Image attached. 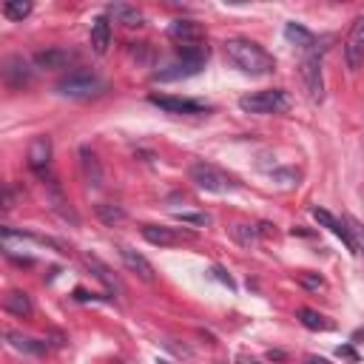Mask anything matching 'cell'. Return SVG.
I'll return each mask as SVG.
<instances>
[{"instance_id": "obj_4", "label": "cell", "mask_w": 364, "mask_h": 364, "mask_svg": "<svg viewBox=\"0 0 364 364\" xmlns=\"http://www.w3.org/2000/svg\"><path fill=\"white\" fill-rule=\"evenodd\" d=\"M57 92L63 97H72V100H85V97H97L105 92V80H100L92 72H74L66 80L57 83Z\"/></svg>"}, {"instance_id": "obj_28", "label": "cell", "mask_w": 364, "mask_h": 364, "mask_svg": "<svg viewBox=\"0 0 364 364\" xmlns=\"http://www.w3.org/2000/svg\"><path fill=\"white\" fill-rule=\"evenodd\" d=\"M347 228H350V233H353L356 253H361V256H364V225H361V222H356V220H347Z\"/></svg>"}, {"instance_id": "obj_29", "label": "cell", "mask_w": 364, "mask_h": 364, "mask_svg": "<svg viewBox=\"0 0 364 364\" xmlns=\"http://www.w3.org/2000/svg\"><path fill=\"white\" fill-rule=\"evenodd\" d=\"M177 220L180 222H188V225H200V228H205L211 222L208 213H177Z\"/></svg>"}, {"instance_id": "obj_10", "label": "cell", "mask_w": 364, "mask_h": 364, "mask_svg": "<svg viewBox=\"0 0 364 364\" xmlns=\"http://www.w3.org/2000/svg\"><path fill=\"white\" fill-rule=\"evenodd\" d=\"M205 66V60H191V57H180L174 60L171 66H165L162 72L154 74V80L160 83H174V80H185V77H194L200 74V69Z\"/></svg>"}, {"instance_id": "obj_16", "label": "cell", "mask_w": 364, "mask_h": 364, "mask_svg": "<svg viewBox=\"0 0 364 364\" xmlns=\"http://www.w3.org/2000/svg\"><path fill=\"white\" fill-rule=\"evenodd\" d=\"M72 60H74V54L66 49H46V52L34 54V66L37 69H66Z\"/></svg>"}, {"instance_id": "obj_19", "label": "cell", "mask_w": 364, "mask_h": 364, "mask_svg": "<svg viewBox=\"0 0 364 364\" xmlns=\"http://www.w3.org/2000/svg\"><path fill=\"white\" fill-rule=\"evenodd\" d=\"M142 239L151 242V245H157V248H168V245H174L180 237H177L174 228H165V225H142Z\"/></svg>"}, {"instance_id": "obj_9", "label": "cell", "mask_w": 364, "mask_h": 364, "mask_svg": "<svg viewBox=\"0 0 364 364\" xmlns=\"http://www.w3.org/2000/svg\"><path fill=\"white\" fill-rule=\"evenodd\" d=\"M52 154H54V148H52V137H34L29 142V168L34 171V174H46L49 165H52Z\"/></svg>"}, {"instance_id": "obj_7", "label": "cell", "mask_w": 364, "mask_h": 364, "mask_svg": "<svg viewBox=\"0 0 364 364\" xmlns=\"http://www.w3.org/2000/svg\"><path fill=\"white\" fill-rule=\"evenodd\" d=\"M83 262H85V268L92 270V276H94V279L105 285V290H111V293H117V296H122V293H125V285L120 282V276H117V273H114L109 265H105V262L100 259V256H94V253H85V256H83Z\"/></svg>"}, {"instance_id": "obj_22", "label": "cell", "mask_w": 364, "mask_h": 364, "mask_svg": "<svg viewBox=\"0 0 364 364\" xmlns=\"http://www.w3.org/2000/svg\"><path fill=\"white\" fill-rule=\"evenodd\" d=\"M231 237L237 239L242 248H253L256 242H259V228L245 225V222H237V225H231Z\"/></svg>"}, {"instance_id": "obj_32", "label": "cell", "mask_w": 364, "mask_h": 364, "mask_svg": "<svg viewBox=\"0 0 364 364\" xmlns=\"http://www.w3.org/2000/svg\"><path fill=\"white\" fill-rule=\"evenodd\" d=\"M308 364H330V361H328V358H319V356H310Z\"/></svg>"}, {"instance_id": "obj_14", "label": "cell", "mask_w": 364, "mask_h": 364, "mask_svg": "<svg viewBox=\"0 0 364 364\" xmlns=\"http://www.w3.org/2000/svg\"><path fill=\"white\" fill-rule=\"evenodd\" d=\"M168 37L177 40L180 46H188V43H200L202 29L194 23V20H174V23L168 26Z\"/></svg>"}, {"instance_id": "obj_5", "label": "cell", "mask_w": 364, "mask_h": 364, "mask_svg": "<svg viewBox=\"0 0 364 364\" xmlns=\"http://www.w3.org/2000/svg\"><path fill=\"white\" fill-rule=\"evenodd\" d=\"M302 83H305V89H308V97L313 103H322L325 97V80H322V60H319V54H310L305 57L302 63Z\"/></svg>"}, {"instance_id": "obj_23", "label": "cell", "mask_w": 364, "mask_h": 364, "mask_svg": "<svg viewBox=\"0 0 364 364\" xmlns=\"http://www.w3.org/2000/svg\"><path fill=\"white\" fill-rule=\"evenodd\" d=\"M296 316H299V322H302L308 330H330V328H333L322 313H316V310H310V308H299Z\"/></svg>"}, {"instance_id": "obj_25", "label": "cell", "mask_w": 364, "mask_h": 364, "mask_svg": "<svg viewBox=\"0 0 364 364\" xmlns=\"http://www.w3.org/2000/svg\"><path fill=\"white\" fill-rule=\"evenodd\" d=\"M97 217L105 222V225H120L122 220H125V211L120 208V205H111V202H100L97 205Z\"/></svg>"}, {"instance_id": "obj_13", "label": "cell", "mask_w": 364, "mask_h": 364, "mask_svg": "<svg viewBox=\"0 0 364 364\" xmlns=\"http://www.w3.org/2000/svg\"><path fill=\"white\" fill-rule=\"evenodd\" d=\"M34 77V72L29 69V63L23 57H9L3 63V80L9 89H23V85H29Z\"/></svg>"}, {"instance_id": "obj_33", "label": "cell", "mask_w": 364, "mask_h": 364, "mask_svg": "<svg viewBox=\"0 0 364 364\" xmlns=\"http://www.w3.org/2000/svg\"><path fill=\"white\" fill-rule=\"evenodd\" d=\"M157 364H171V361H162V358H160V361H157Z\"/></svg>"}, {"instance_id": "obj_3", "label": "cell", "mask_w": 364, "mask_h": 364, "mask_svg": "<svg viewBox=\"0 0 364 364\" xmlns=\"http://www.w3.org/2000/svg\"><path fill=\"white\" fill-rule=\"evenodd\" d=\"M188 177L197 188L208 191V194H231V191L237 188V182H233L222 168L211 165V162H194L188 168Z\"/></svg>"}, {"instance_id": "obj_11", "label": "cell", "mask_w": 364, "mask_h": 364, "mask_svg": "<svg viewBox=\"0 0 364 364\" xmlns=\"http://www.w3.org/2000/svg\"><path fill=\"white\" fill-rule=\"evenodd\" d=\"M148 103L157 105L162 111H171V114H202L205 105L197 103V100H185V97H165V94H151Z\"/></svg>"}, {"instance_id": "obj_15", "label": "cell", "mask_w": 364, "mask_h": 364, "mask_svg": "<svg viewBox=\"0 0 364 364\" xmlns=\"http://www.w3.org/2000/svg\"><path fill=\"white\" fill-rule=\"evenodd\" d=\"M80 168H83V177L92 188H100L103 185V165L97 160V154L92 148H80Z\"/></svg>"}, {"instance_id": "obj_31", "label": "cell", "mask_w": 364, "mask_h": 364, "mask_svg": "<svg viewBox=\"0 0 364 364\" xmlns=\"http://www.w3.org/2000/svg\"><path fill=\"white\" fill-rule=\"evenodd\" d=\"M14 208V197H12V188H6V194H3V211H12Z\"/></svg>"}, {"instance_id": "obj_27", "label": "cell", "mask_w": 364, "mask_h": 364, "mask_svg": "<svg viewBox=\"0 0 364 364\" xmlns=\"http://www.w3.org/2000/svg\"><path fill=\"white\" fill-rule=\"evenodd\" d=\"M299 285L302 288H308V290H322L325 288V279L319 273H310V270H305V273H299Z\"/></svg>"}, {"instance_id": "obj_8", "label": "cell", "mask_w": 364, "mask_h": 364, "mask_svg": "<svg viewBox=\"0 0 364 364\" xmlns=\"http://www.w3.org/2000/svg\"><path fill=\"white\" fill-rule=\"evenodd\" d=\"M117 253H120V259H122V265L131 270V273H137L142 282H154L157 279V270H154V265L145 259L142 253H137L134 248H128V245H120L117 248Z\"/></svg>"}, {"instance_id": "obj_6", "label": "cell", "mask_w": 364, "mask_h": 364, "mask_svg": "<svg viewBox=\"0 0 364 364\" xmlns=\"http://www.w3.org/2000/svg\"><path fill=\"white\" fill-rule=\"evenodd\" d=\"M345 63L350 72H356L364 63V14H358L350 26V34L345 40Z\"/></svg>"}, {"instance_id": "obj_21", "label": "cell", "mask_w": 364, "mask_h": 364, "mask_svg": "<svg viewBox=\"0 0 364 364\" xmlns=\"http://www.w3.org/2000/svg\"><path fill=\"white\" fill-rule=\"evenodd\" d=\"M6 341L14 347V350H23V353H46V341H37V339H29L23 333H14V330H6Z\"/></svg>"}, {"instance_id": "obj_2", "label": "cell", "mask_w": 364, "mask_h": 364, "mask_svg": "<svg viewBox=\"0 0 364 364\" xmlns=\"http://www.w3.org/2000/svg\"><path fill=\"white\" fill-rule=\"evenodd\" d=\"M239 109L245 114H285L290 109V94L282 89H268V92H253L239 97Z\"/></svg>"}, {"instance_id": "obj_12", "label": "cell", "mask_w": 364, "mask_h": 364, "mask_svg": "<svg viewBox=\"0 0 364 364\" xmlns=\"http://www.w3.org/2000/svg\"><path fill=\"white\" fill-rule=\"evenodd\" d=\"M313 220L322 225V228H328L330 233H336V237L345 242V248L347 250H353L356 253V245H353V233H350V228H347V220L341 222V220H336L330 211H325V208H313Z\"/></svg>"}, {"instance_id": "obj_1", "label": "cell", "mask_w": 364, "mask_h": 364, "mask_svg": "<svg viewBox=\"0 0 364 364\" xmlns=\"http://www.w3.org/2000/svg\"><path fill=\"white\" fill-rule=\"evenodd\" d=\"M225 57L233 69H239L242 74H250V77H265L276 69V60L253 40H228L225 43Z\"/></svg>"}, {"instance_id": "obj_17", "label": "cell", "mask_w": 364, "mask_h": 364, "mask_svg": "<svg viewBox=\"0 0 364 364\" xmlns=\"http://www.w3.org/2000/svg\"><path fill=\"white\" fill-rule=\"evenodd\" d=\"M3 310L12 313V316H20V319H29L34 308H32L29 293H23V290H9L3 296Z\"/></svg>"}, {"instance_id": "obj_18", "label": "cell", "mask_w": 364, "mask_h": 364, "mask_svg": "<svg viewBox=\"0 0 364 364\" xmlns=\"http://www.w3.org/2000/svg\"><path fill=\"white\" fill-rule=\"evenodd\" d=\"M111 46V23L109 17H97L92 23V49L94 54H105Z\"/></svg>"}, {"instance_id": "obj_30", "label": "cell", "mask_w": 364, "mask_h": 364, "mask_svg": "<svg viewBox=\"0 0 364 364\" xmlns=\"http://www.w3.org/2000/svg\"><path fill=\"white\" fill-rule=\"evenodd\" d=\"M213 276H217L220 282H225L228 288H233V279H231V276H225V270H222V268H213Z\"/></svg>"}, {"instance_id": "obj_20", "label": "cell", "mask_w": 364, "mask_h": 364, "mask_svg": "<svg viewBox=\"0 0 364 364\" xmlns=\"http://www.w3.org/2000/svg\"><path fill=\"white\" fill-rule=\"evenodd\" d=\"M109 17H114L117 23H122V26H128V29H137V26H142V12L137 9V6H128V3H114V6H109Z\"/></svg>"}, {"instance_id": "obj_26", "label": "cell", "mask_w": 364, "mask_h": 364, "mask_svg": "<svg viewBox=\"0 0 364 364\" xmlns=\"http://www.w3.org/2000/svg\"><path fill=\"white\" fill-rule=\"evenodd\" d=\"M3 14L9 20H23V17L32 14V3H29V0H6V3H3Z\"/></svg>"}, {"instance_id": "obj_24", "label": "cell", "mask_w": 364, "mask_h": 364, "mask_svg": "<svg viewBox=\"0 0 364 364\" xmlns=\"http://www.w3.org/2000/svg\"><path fill=\"white\" fill-rule=\"evenodd\" d=\"M285 37L293 43V46H299V49H310L313 46V34L305 26H299V23H288L285 26Z\"/></svg>"}]
</instances>
